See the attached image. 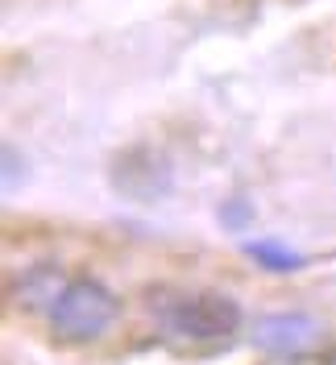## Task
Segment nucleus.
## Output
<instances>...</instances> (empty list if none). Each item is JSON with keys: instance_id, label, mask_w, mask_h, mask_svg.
Masks as SVG:
<instances>
[{"instance_id": "obj_1", "label": "nucleus", "mask_w": 336, "mask_h": 365, "mask_svg": "<svg viewBox=\"0 0 336 365\" xmlns=\"http://www.w3.org/2000/svg\"><path fill=\"white\" fill-rule=\"evenodd\" d=\"M121 316V299L112 295L104 282L96 278H75L63 287L58 303L50 307V328L58 341H71V344H88V341H100L112 324Z\"/></svg>"}, {"instance_id": "obj_2", "label": "nucleus", "mask_w": 336, "mask_h": 365, "mask_svg": "<svg viewBox=\"0 0 336 365\" xmlns=\"http://www.w3.org/2000/svg\"><path fill=\"white\" fill-rule=\"evenodd\" d=\"M162 324L179 341H220L241 328V307L228 295L216 291H195L162 307Z\"/></svg>"}, {"instance_id": "obj_3", "label": "nucleus", "mask_w": 336, "mask_h": 365, "mask_svg": "<svg viewBox=\"0 0 336 365\" xmlns=\"http://www.w3.org/2000/svg\"><path fill=\"white\" fill-rule=\"evenodd\" d=\"M112 187L129 200H162L170 191V166L162 154L133 145V150L116 154V162H112Z\"/></svg>"}, {"instance_id": "obj_4", "label": "nucleus", "mask_w": 336, "mask_h": 365, "mask_svg": "<svg viewBox=\"0 0 336 365\" xmlns=\"http://www.w3.org/2000/svg\"><path fill=\"white\" fill-rule=\"evenodd\" d=\"M320 341V319L303 312H274L253 324V349H262L270 357H299Z\"/></svg>"}, {"instance_id": "obj_5", "label": "nucleus", "mask_w": 336, "mask_h": 365, "mask_svg": "<svg viewBox=\"0 0 336 365\" xmlns=\"http://www.w3.org/2000/svg\"><path fill=\"white\" fill-rule=\"evenodd\" d=\"M63 287H67L63 270L50 266V262H42V266L25 270L21 278L13 282V303H17L21 312H50V307L58 303V295H63Z\"/></svg>"}, {"instance_id": "obj_6", "label": "nucleus", "mask_w": 336, "mask_h": 365, "mask_svg": "<svg viewBox=\"0 0 336 365\" xmlns=\"http://www.w3.org/2000/svg\"><path fill=\"white\" fill-rule=\"evenodd\" d=\"M245 253L258 262V266H266V270H299L303 266V253L287 250V245H278V241H249Z\"/></svg>"}, {"instance_id": "obj_7", "label": "nucleus", "mask_w": 336, "mask_h": 365, "mask_svg": "<svg viewBox=\"0 0 336 365\" xmlns=\"http://www.w3.org/2000/svg\"><path fill=\"white\" fill-rule=\"evenodd\" d=\"M220 216H224V220H233V225H245L249 216H253V207H249L245 200H233V204L224 207Z\"/></svg>"}]
</instances>
